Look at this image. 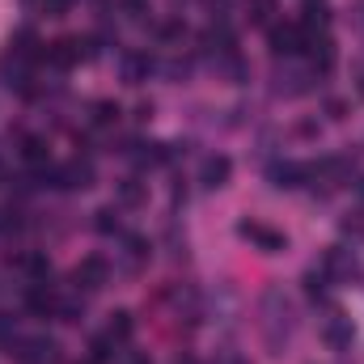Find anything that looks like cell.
<instances>
[{
    "label": "cell",
    "instance_id": "obj_7",
    "mask_svg": "<svg viewBox=\"0 0 364 364\" xmlns=\"http://www.w3.org/2000/svg\"><path fill=\"white\" fill-rule=\"evenodd\" d=\"M322 339H326L335 352L352 348V318H343V314H331V318H326V326H322Z\"/></svg>",
    "mask_w": 364,
    "mask_h": 364
},
{
    "label": "cell",
    "instance_id": "obj_27",
    "mask_svg": "<svg viewBox=\"0 0 364 364\" xmlns=\"http://www.w3.org/2000/svg\"><path fill=\"white\" fill-rule=\"evenodd\" d=\"M356 93H360V97H364V60H360V64H356Z\"/></svg>",
    "mask_w": 364,
    "mask_h": 364
},
{
    "label": "cell",
    "instance_id": "obj_10",
    "mask_svg": "<svg viewBox=\"0 0 364 364\" xmlns=\"http://www.w3.org/2000/svg\"><path fill=\"white\" fill-rule=\"evenodd\" d=\"M326 272L348 275V279H352V275L360 272V267H356V259H352V255H348L343 246H331V250H326Z\"/></svg>",
    "mask_w": 364,
    "mask_h": 364
},
{
    "label": "cell",
    "instance_id": "obj_15",
    "mask_svg": "<svg viewBox=\"0 0 364 364\" xmlns=\"http://www.w3.org/2000/svg\"><path fill=\"white\" fill-rule=\"evenodd\" d=\"M90 352H93V356H90L93 364H110L114 356H119V343H114L110 335H97V339H93V348H90Z\"/></svg>",
    "mask_w": 364,
    "mask_h": 364
},
{
    "label": "cell",
    "instance_id": "obj_19",
    "mask_svg": "<svg viewBox=\"0 0 364 364\" xmlns=\"http://www.w3.org/2000/svg\"><path fill=\"white\" fill-rule=\"evenodd\" d=\"M144 259H149V242H144V237H127V263L140 267Z\"/></svg>",
    "mask_w": 364,
    "mask_h": 364
},
{
    "label": "cell",
    "instance_id": "obj_18",
    "mask_svg": "<svg viewBox=\"0 0 364 364\" xmlns=\"http://www.w3.org/2000/svg\"><path fill=\"white\" fill-rule=\"evenodd\" d=\"M305 292H309V301H322L326 296V272H305Z\"/></svg>",
    "mask_w": 364,
    "mask_h": 364
},
{
    "label": "cell",
    "instance_id": "obj_8",
    "mask_svg": "<svg viewBox=\"0 0 364 364\" xmlns=\"http://www.w3.org/2000/svg\"><path fill=\"white\" fill-rule=\"evenodd\" d=\"M309 60H314V73H331V64H335V43L318 30V34H309Z\"/></svg>",
    "mask_w": 364,
    "mask_h": 364
},
{
    "label": "cell",
    "instance_id": "obj_24",
    "mask_svg": "<svg viewBox=\"0 0 364 364\" xmlns=\"http://www.w3.org/2000/svg\"><path fill=\"white\" fill-rule=\"evenodd\" d=\"M119 364H149L144 352H119Z\"/></svg>",
    "mask_w": 364,
    "mask_h": 364
},
{
    "label": "cell",
    "instance_id": "obj_22",
    "mask_svg": "<svg viewBox=\"0 0 364 364\" xmlns=\"http://www.w3.org/2000/svg\"><path fill=\"white\" fill-rule=\"evenodd\" d=\"M182 34H186L182 21H166V26H161V38H182Z\"/></svg>",
    "mask_w": 364,
    "mask_h": 364
},
{
    "label": "cell",
    "instance_id": "obj_16",
    "mask_svg": "<svg viewBox=\"0 0 364 364\" xmlns=\"http://www.w3.org/2000/svg\"><path fill=\"white\" fill-rule=\"evenodd\" d=\"M21 157H26L30 166H47V144H43L38 136H26V140H21Z\"/></svg>",
    "mask_w": 364,
    "mask_h": 364
},
{
    "label": "cell",
    "instance_id": "obj_5",
    "mask_svg": "<svg viewBox=\"0 0 364 364\" xmlns=\"http://www.w3.org/2000/svg\"><path fill=\"white\" fill-rule=\"evenodd\" d=\"M26 305H30L38 318H47V314L60 309V296H55V288L43 279V284H30V288H26Z\"/></svg>",
    "mask_w": 364,
    "mask_h": 364
},
{
    "label": "cell",
    "instance_id": "obj_4",
    "mask_svg": "<svg viewBox=\"0 0 364 364\" xmlns=\"http://www.w3.org/2000/svg\"><path fill=\"white\" fill-rule=\"evenodd\" d=\"M246 242H255L259 250H267V255H275V250H284L288 242H284V233H275V229H267V225H259V220H242V229H237Z\"/></svg>",
    "mask_w": 364,
    "mask_h": 364
},
{
    "label": "cell",
    "instance_id": "obj_12",
    "mask_svg": "<svg viewBox=\"0 0 364 364\" xmlns=\"http://www.w3.org/2000/svg\"><path fill=\"white\" fill-rule=\"evenodd\" d=\"M93 229H97L102 237H119V233H123L119 212H114V208H97V212H93Z\"/></svg>",
    "mask_w": 364,
    "mask_h": 364
},
{
    "label": "cell",
    "instance_id": "obj_6",
    "mask_svg": "<svg viewBox=\"0 0 364 364\" xmlns=\"http://www.w3.org/2000/svg\"><path fill=\"white\" fill-rule=\"evenodd\" d=\"M229 174H233V161H229L225 153H216V157H208V161H203V170H199V182H203L208 191H220V186L229 182Z\"/></svg>",
    "mask_w": 364,
    "mask_h": 364
},
{
    "label": "cell",
    "instance_id": "obj_2",
    "mask_svg": "<svg viewBox=\"0 0 364 364\" xmlns=\"http://www.w3.org/2000/svg\"><path fill=\"white\" fill-rule=\"evenodd\" d=\"M55 343L51 339H43V335H34V339H13L9 343V356L17 364H55Z\"/></svg>",
    "mask_w": 364,
    "mask_h": 364
},
{
    "label": "cell",
    "instance_id": "obj_29",
    "mask_svg": "<svg viewBox=\"0 0 364 364\" xmlns=\"http://www.w3.org/2000/svg\"><path fill=\"white\" fill-rule=\"evenodd\" d=\"M174 364H199V360H195V356H178Z\"/></svg>",
    "mask_w": 364,
    "mask_h": 364
},
{
    "label": "cell",
    "instance_id": "obj_11",
    "mask_svg": "<svg viewBox=\"0 0 364 364\" xmlns=\"http://www.w3.org/2000/svg\"><path fill=\"white\" fill-rule=\"evenodd\" d=\"M106 335H110L119 348H127V339H132V314H127V309H114V314H110V326H106Z\"/></svg>",
    "mask_w": 364,
    "mask_h": 364
},
{
    "label": "cell",
    "instance_id": "obj_23",
    "mask_svg": "<svg viewBox=\"0 0 364 364\" xmlns=\"http://www.w3.org/2000/svg\"><path fill=\"white\" fill-rule=\"evenodd\" d=\"M68 4H73V0H43V9H47L51 17H60V13H68Z\"/></svg>",
    "mask_w": 364,
    "mask_h": 364
},
{
    "label": "cell",
    "instance_id": "obj_13",
    "mask_svg": "<svg viewBox=\"0 0 364 364\" xmlns=\"http://www.w3.org/2000/svg\"><path fill=\"white\" fill-rule=\"evenodd\" d=\"M149 73H153V60H149V55H127V60H123V77H127L132 85H140Z\"/></svg>",
    "mask_w": 364,
    "mask_h": 364
},
{
    "label": "cell",
    "instance_id": "obj_14",
    "mask_svg": "<svg viewBox=\"0 0 364 364\" xmlns=\"http://www.w3.org/2000/svg\"><path fill=\"white\" fill-rule=\"evenodd\" d=\"M119 203H123V208H140V203H144V182L123 178L119 182Z\"/></svg>",
    "mask_w": 364,
    "mask_h": 364
},
{
    "label": "cell",
    "instance_id": "obj_9",
    "mask_svg": "<svg viewBox=\"0 0 364 364\" xmlns=\"http://www.w3.org/2000/svg\"><path fill=\"white\" fill-rule=\"evenodd\" d=\"M305 178H309V166H296V161H279V166H272V182L279 186V191H296Z\"/></svg>",
    "mask_w": 364,
    "mask_h": 364
},
{
    "label": "cell",
    "instance_id": "obj_3",
    "mask_svg": "<svg viewBox=\"0 0 364 364\" xmlns=\"http://www.w3.org/2000/svg\"><path fill=\"white\" fill-rule=\"evenodd\" d=\"M73 279H77V288H81V292H97V288H106L110 267H106V259H102V255H90V259H81V263H77Z\"/></svg>",
    "mask_w": 364,
    "mask_h": 364
},
{
    "label": "cell",
    "instance_id": "obj_21",
    "mask_svg": "<svg viewBox=\"0 0 364 364\" xmlns=\"http://www.w3.org/2000/svg\"><path fill=\"white\" fill-rule=\"evenodd\" d=\"M55 314H60L64 322H81V305H77V301H60V309H55Z\"/></svg>",
    "mask_w": 364,
    "mask_h": 364
},
{
    "label": "cell",
    "instance_id": "obj_30",
    "mask_svg": "<svg viewBox=\"0 0 364 364\" xmlns=\"http://www.w3.org/2000/svg\"><path fill=\"white\" fill-rule=\"evenodd\" d=\"M360 195H364V178H360Z\"/></svg>",
    "mask_w": 364,
    "mask_h": 364
},
{
    "label": "cell",
    "instance_id": "obj_20",
    "mask_svg": "<svg viewBox=\"0 0 364 364\" xmlns=\"http://www.w3.org/2000/svg\"><path fill=\"white\" fill-rule=\"evenodd\" d=\"M17 339V318H9V314H0V348H9Z\"/></svg>",
    "mask_w": 364,
    "mask_h": 364
},
{
    "label": "cell",
    "instance_id": "obj_28",
    "mask_svg": "<svg viewBox=\"0 0 364 364\" xmlns=\"http://www.w3.org/2000/svg\"><path fill=\"white\" fill-rule=\"evenodd\" d=\"M123 9H127V13H140V9H144V0H123Z\"/></svg>",
    "mask_w": 364,
    "mask_h": 364
},
{
    "label": "cell",
    "instance_id": "obj_26",
    "mask_svg": "<svg viewBox=\"0 0 364 364\" xmlns=\"http://www.w3.org/2000/svg\"><path fill=\"white\" fill-rule=\"evenodd\" d=\"M326 114L331 119H343V102H326Z\"/></svg>",
    "mask_w": 364,
    "mask_h": 364
},
{
    "label": "cell",
    "instance_id": "obj_1",
    "mask_svg": "<svg viewBox=\"0 0 364 364\" xmlns=\"http://www.w3.org/2000/svg\"><path fill=\"white\" fill-rule=\"evenodd\" d=\"M309 34H318V30H305L301 21H288V26H272L267 30V43H272V55H301L305 47H309Z\"/></svg>",
    "mask_w": 364,
    "mask_h": 364
},
{
    "label": "cell",
    "instance_id": "obj_17",
    "mask_svg": "<svg viewBox=\"0 0 364 364\" xmlns=\"http://www.w3.org/2000/svg\"><path fill=\"white\" fill-rule=\"evenodd\" d=\"M93 127H110V123H114V119H119V106H114V102H93Z\"/></svg>",
    "mask_w": 364,
    "mask_h": 364
},
{
    "label": "cell",
    "instance_id": "obj_25",
    "mask_svg": "<svg viewBox=\"0 0 364 364\" xmlns=\"http://www.w3.org/2000/svg\"><path fill=\"white\" fill-rule=\"evenodd\" d=\"M267 13H272V0H255V13H250V17H255V21H263Z\"/></svg>",
    "mask_w": 364,
    "mask_h": 364
}]
</instances>
